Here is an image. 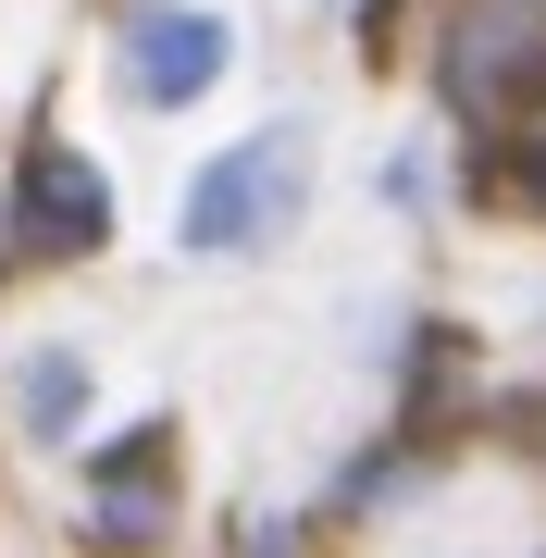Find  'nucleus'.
<instances>
[{"instance_id":"obj_1","label":"nucleus","mask_w":546,"mask_h":558,"mask_svg":"<svg viewBox=\"0 0 546 558\" xmlns=\"http://www.w3.org/2000/svg\"><path fill=\"white\" fill-rule=\"evenodd\" d=\"M299 199H311V124H248L236 149H211L199 174H186L174 248L186 260H248V248H274L286 223H299Z\"/></svg>"},{"instance_id":"obj_2","label":"nucleus","mask_w":546,"mask_h":558,"mask_svg":"<svg viewBox=\"0 0 546 558\" xmlns=\"http://www.w3.org/2000/svg\"><path fill=\"white\" fill-rule=\"evenodd\" d=\"M0 236H13L25 260H87V248H112V174H100V149L25 137L13 174H0Z\"/></svg>"},{"instance_id":"obj_3","label":"nucleus","mask_w":546,"mask_h":558,"mask_svg":"<svg viewBox=\"0 0 546 558\" xmlns=\"http://www.w3.org/2000/svg\"><path fill=\"white\" fill-rule=\"evenodd\" d=\"M223 75H236V25L211 0H137L112 25V87L137 112H199Z\"/></svg>"},{"instance_id":"obj_4","label":"nucleus","mask_w":546,"mask_h":558,"mask_svg":"<svg viewBox=\"0 0 546 558\" xmlns=\"http://www.w3.org/2000/svg\"><path fill=\"white\" fill-rule=\"evenodd\" d=\"M447 100L472 124H534L546 112V0H472L447 25Z\"/></svg>"},{"instance_id":"obj_5","label":"nucleus","mask_w":546,"mask_h":558,"mask_svg":"<svg viewBox=\"0 0 546 558\" xmlns=\"http://www.w3.org/2000/svg\"><path fill=\"white\" fill-rule=\"evenodd\" d=\"M174 521V435L162 422H124L87 447V534L100 546H162Z\"/></svg>"},{"instance_id":"obj_6","label":"nucleus","mask_w":546,"mask_h":558,"mask_svg":"<svg viewBox=\"0 0 546 558\" xmlns=\"http://www.w3.org/2000/svg\"><path fill=\"white\" fill-rule=\"evenodd\" d=\"M13 422L38 447H75V422H87V348H25V373H13Z\"/></svg>"},{"instance_id":"obj_7","label":"nucleus","mask_w":546,"mask_h":558,"mask_svg":"<svg viewBox=\"0 0 546 558\" xmlns=\"http://www.w3.org/2000/svg\"><path fill=\"white\" fill-rule=\"evenodd\" d=\"M509 186L546 211V112H534V124H509Z\"/></svg>"},{"instance_id":"obj_8","label":"nucleus","mask_w":546,"mask_h":558,"mask_svg":"<svg viewBox=\"0 0 546 558\" xmlns=\"http://www.w3.org/2000/svg\"><path fill=\"white\" fill-rule=\"evenodd\" d=\"M373 186H385V199H410V211H423V199H435V161H423V149H385V161H373Z\"/></svg>"},{"instance_id":"obj_9","label":"nucleus","mask_w":546,"mask_h":558,"mask_svg":"<svg viewBox=\"0 0 546 558\" xmlns=\"http://www.w3.org/2000/svg\"><path fill=\"white\" fill-rule=\"evenodd\" d=\"M248 558H286V546H248Z\"/></svg>"}]
</instances>
